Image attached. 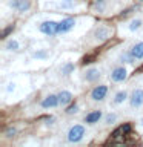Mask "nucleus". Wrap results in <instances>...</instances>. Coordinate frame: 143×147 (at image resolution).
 <instances>
[{
	"mask_svg": "<svg viewBox=\"0 0 143 147\" xmlns=\"http://www.w3.org/2000/svg\"><path fill=\"white\" fill-rule=\"evenodd\" d=\"M88 135V129L82 123H74L66 130V142L68 144H82Z\"/></svg>",
	"mask_w": 143,
	"mask_h": 147,
	"instance_id": "1",
	"label": "nucleus"
},
{
	"mask_svg": "<svg viewBox=\"0 0 143 147\" xmlns=\"http://www.w3.org/2000/svg\"><path fill=\"white\" fill-rule=\"evenodd\" d=\"M89 37H91L92 45H101L112 37V28L108 26L106 23H100V25H97L94 29H92Z\"/></svg>",
	"mask_w": 143,
	"mask_h": 147,
	"instance_id": "2",
	"label": "nucleus"
},
{
	"mask_svg": "<svg viewBox=\"0 0 143 147\" xmlns=\"http://www.w3.org/2000/svg\"><path fill=\"white\" fill-rule=\"evenodd\" d=\"M108 95H109V86L105 84V83H100V84L97 83L89 92V101L91 103H95V104L103 103L108 98Z\"/></svg>",
	"mask_w": 143,
	"mask_h": 147,
	"instance_id": "3",
	"label": "nucleus"
},
{
	"mask_svg": "<svg viewBox=\"0 0 143 147\" xmlns=\"http://www.w3.org/2000/svg\"><path fill=\"white\" fill-rule=\"evenodd\" d=\"M128 77H129V71H128L126 64L118 63L117 66H114L109 71V80L115 83V84H123L128 80Z\"/></svg>",
	"mask_w": 143,
	"mask_h": 147,
	"instance_id": "4",
	"label": "nucleus"
},
{
	"mask_svg": "<svg viewBox=\"0 0 143 147\" xmlns=\"http://www.w3.org/2000/svg\"><path fill=\"white\" fill-rule=\"evenodd\" d=\"M57 23L59 20H52V18H46V20L40 22L37 26V31L45 37H57Z\"/></svg>",
	"mask_w": 143,
	"mask_h": 147,
	"instance_id": "5",
	"label": "nucleus"
},
{
	"mask_svg": "<svg viewBox=\"0 0 143 147\" xmlns=\"http://www.w3.org/2000/svg\"><path fill=\"white\" fill-rule=\"evenodd\" d=\"M82 78L85 83H88V84H97L101 78V69L99 66H95V64H91V66H88L85 71H83Z\"/></svg>",
	"mask_w": 143,
	"mask_h": 147,
	"instance_id": "6",
	"label": "nucleus"
},
{
	"mask_svg": "<svg viewBox=\"0 0 143 147\" xmlns=\"http://www.w3.org/2000/svg\"><path fill=\"white\" fill-rule=\"evenodd\" d=\"M129 107L132 110H140L143 109V86H137L129 92Z\"/></svg>",
	"mask_w": 143,
	"mask_h": 147,
	"instance_id": "7",
	"label": "nucleus"
},
{
	"mask_svg": "<svg viewBox=\"0 0 143 147\" xmlns=\"http://www.w3.org/2000/svg\"><path fill=\"white\" fill-rule=\"evenodd\" d=\"M77 26V18L76 17H65L60 18L57 23V37L66 35L71 31H74V28Z\"/></svg>",
	"mask_w": 143,
	"mask_h": 147,
	"instance_id": "8",
	"label": "nucleus"
},
{
	"mask_svg": "<svg viewBox=\"0 0 143 147\" xmlns=\"http://www.w3.org/2000/svg\"><path fill=\"white\" fill-rule=\"evenodd\" d=\"M125 29V32L129 35H134L137 32H140L143 29V18L142 17H132L128 22L122 23V31Z\"/></svg>",
	"mask_w": 143,
	"mask_h": 147,
	"instance_id": "9",
	"label": "nucleus"
},
{
	"mask_svg": "<svg viewBox=\"0 0 143 147\" xmlns=\"http://www.w3.org/2000/svg\"><path fill=\"white\" fill-rule=\"evenodd\" d=\"M40 107L45 109V110H52V109H57L60 107V101H59V95L54 94V92H49L46 94L40 101Z\"/></svg>",
	"mask_w": 143,
	"mask_h": 147,
	"instance_id": "10",
	"label": "nucleus"
},
{
	"mask_svg": "<svg viewBox=\"0 0 143 147\" xmlns=\"http://www.w3.org/2000/svg\"><path fill=\"white\" fill-rule=\"evenodd\" d=\"M8 6L17 14H25L31 9V0H8Z\"/></svg>",
	"mask_w": 143,
	"mask_h": 147,
	"instance_id": "11",
	"label": "nucleus"
},
{
	"mask_svg": "<svg viewBox=\"0 0 143 147\" xmlns=\"http://www.w3.org/2000/svg\"><path fill=\"white\" fill-rule=\"evenodd\" d=\"M52 57V52L48 48H35L31 51V58L34 61H48Z\"/></svg>",
	"mask_w": 143,
	"mask_h": 147,
	"instance_id": "12",
	"label": "nucleus"
},
{
	"mask_svg": "<svg viewBox=\"0 0 143 147\" xmlns=\"http://www.w3.org/2000/svg\"><path fill=\"white\" fill-rule=\"evenodd\" d=\"M105 118V113L101 109H94L91 110V112H88L85 115V123L88 126H95V124H99L101 119Z\"/></svg>",
	"mask_w": 143,
	"mask_h": 147,
	"instance_id": "13",
	"label": "nucleus"
},
{
	"mask_svg": "<svg viewBox=\"0 0 143 147\" xmlns=\"http://www.w3.org/2000/svg\"><path fill=\"white\" fill-rule=\"evenodd\" d=\"M3 51H6V52H12V54H16V52H20L22 51V41L18 40V38H14V37H6L3 41Z\"/></svg>",
	"mask_w": 143,
	"mask_h": 147,
	"instance_id": "14",
	"label": "nucleus"
},
{
	"mask_svg": "<svg viewBox=\"0 0 143 147\" xmlns=\"http://www.w3.org/2000/svg\"><path fill=\"white\" fill-rule=\"evenodd\" d=\"M78 6V0H54L52 8L57 11H72Z\"/></svg>",
	"mask_w": 143,
	"mask_h": 147,
	"instance_id": "15",
	"label": "nucleus"
},
{
	"mask_svg": "<svg viewBox=\"0 0 143 147\" xmlns=\"http://www.w3.org/2000/svg\"><path fill=\"white\" fill-rule=\"evenodd\" d=\"M59 95V101H60V107H68L71 103H74V94L68 89H62L57 92Z\"/></svg>",
	"mask_w": 143,
	"mask_h": 147,
	"instance_id": "16",
	"label": "nucleus"
},
{
	"mask_svg": "<svg viewBox=\"0 0 143 147\" xmlns=\"http://www.w3.org/2000/svg\"><path fill=\"white\" fill-rule=\"evenodd\" d=\"M129 100V92L126 89H118L111 98V103L114 106H123Z\"/></svg>",
	"mask_w": 143,
	"mask_h": 147,
	"instance_id": "17",
	"label": "nucleus"
},
{
	"mask_svg": "<svg viewBox=\"0 0 143 147\" xmlns=\"http://www.w3.org/2000/svg\"><path fill=\"white\" fill-rule=\"evenodd\" d=\"M129 52H131L136 61H142L143 60V40H138L136 43H132L129 46Z\"/></svg>",
	"mask_w": 143,
	"mask_h": 147,
	"instance_id": "18",
	"label": "nucleus"
},
{
	"mask_svg": "<svg viewBox=\"0 0 143 147\" xmlns=\"http://www.w3.org/2000/svg\"><path fill=\"white\" fill-rule=\"evenodd\" d=\"M74 71H76V63H72V61H65L59 67V72L62 77H69L71 74H74Z\"/></svg>",
	"mask_w": 143,
	"mask_h": 147,
	"instance_id": "19",
	"label": "nucleus"
},
{
	"mask_svg": "<svg viewBox=\"0 0 143 147\" xmlns=\"http://www.w3.org/2000/svg\"><path fill=\"white\" fill-rule=\"evenodd\" d=\"M134 61H136V60H134V57L131 55V52H129V48L120 51V54H118V57H117V63H122V64H132Z\"/></svg>",
	"mask_w": 143,
	"mask_h": 147,
	"instance_id": "20",
	"label": "nucleus"
},
{
	"mask_svg": "<svg viewBox=\"0 0 143 147\" xmlns=\"http://www.w3.org/2000/svg\"><path fill=\"white\" fill-rule=\"evenodd\" d=\"M117 119H118V113L117 112H109L108 115H105L103 123H105L106 127H109V126H114V124L117 123Z\"/></svg>",
	"mask_w": 143,
	"mask_h": 147,
	"instance_id": "21",
	"label": "nucleus"
},
{
	"mask_svg": "<svg viewBox=\"0 0 143 147\" xmlns=\"http://www.w3.org/2000/svg\"><path fill=\"white\" fill-rule=\"evenodd\" d=\"M91 9H92V12H95V14H106L108 5H106V2H94Z\"/></svg>",
	"mask_w": 143,
	"mask_h": 147,
	"instance_id": "22",
	"label": "nucleus"
},
{
	"mask_svg": "<svg viewBox=\"0 0 143 147\" xmlns=\"http://www.w3.org/2000/svg\"><path fill=\"white\" fill-rule=\"evenodd\" d=\"M78 112H80V106L77 103H71L68 107H65V113L66 115H77Z\"/></svg>",
	"mask_w": 143,
	"mask_h": 147,
	"instance_id": "23",
	"label": "nucleus"
},
{
	"mask_svg": "<svg viewBox=\"0 0 143 147\" xmlns=\"http://www.w3.org/2000/svg\"><path fill=\"white\" fill-rule=\"evenodd\" d=\"M16 133H17L16 127H8L6 130H5V136H6V138H12V136H16Z\"/></svg>",
	"mask_w": 143,
	"mask_h": 147,
	"instance_id": "24",
	"label": "nucleus"
},
{
	"mask_svg": "<svg viewBox=\"0 0 143 147\" xmlns=\"http://www.w3.org/2000/svg\"><path fill=\"white\" fill-rule=\"evenodd\" d=\"M120 132L123 133V135H126V133H129L131 132V124H123V126H120Z\"/></svg>",
	"mask_w": 143,
	"mask_h": 147,
	"instance_id": "25",
	"label": "nucleus"
},
{
	"mask_svg": "<svg viewBox=\"0 0 143 147\" xmlns=\"http://www.w3.org/2000/svg\"><path fill=\"white\" fill-rule=\"evenodd\" d=\"M11 31H14V25L8 26L6 29H3V32H2V37H3V38H6V37H8V34H9V32H11Z\"/></svg>",
	"mask_w": 143,
	"mask_h": 147,
	"instance_id": "26",
	"label": "nucleus"
},
{
	"mask_svg": "<svg viewBox=\"0 0 143 147\" xmlns=\"http://www.w3.org/2000/svg\"><path fill=\"white\" fill-rule=\"evenodd\" d=\"M54 121H55V118H54V117H49V118L45 119V124H46V126H52Z\"/></svg>",
	"mask_w": 143,
	"mask_h": 147,
	"instance_id": "27",
	"label": "nucleus"
},
{
	"mask_svg": "<svg viewBox=\"0 0 143 147\" xmlns=\"http://www.w3.org/2000/svg\"><path fill=\"white\" fill-rule=\"evenodd\" d=\"M140 127H142V129H143V118H142V119H140Z\"/></svg>",
	"mask_w": 143,
	"mask_h": 147,
	"instance_id": "28",
	"label": "nucleus"
},
{
	"mask_svg": "<svg viewBox=\"0 0 143 147\" xmlns=\"http://www.w3.org/2000/svg\"><path fill=\"white\" fill-rule=\"evenodd\" d=\"M94 2H106V0H94Z\"/></svg>",
	"mask_w": 143,
	"mask_h": 147,
	"instance_id": "29",
	"label": "nucleus"
},
{
	"mask_svg": "<svg viewBox=\"0 0 143 147\" xmlns=\"http://www.w3.org/2000/svg\"><path fill=\"white\" fill-rule=\"evenodd\" d=\"M138 2H140V3H143V0H138Z\"/></svg>",
	"mask_w": 143,
	"mask_h": 147,
	"instance_id": "30",
	"label": "nucleus"
}]
</instances>
